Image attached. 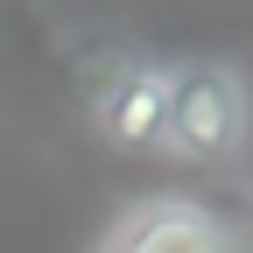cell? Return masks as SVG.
Instances as JSON below:
<instances>
[{"mask_svg": "<svg viewBox=\"0 0 253 253\" xmlns=\"http://www.w3.org/2000/svg\"><path fill=\"white\" fill-rule=\"evenodd\" d=\"M246 134V91L232 71L197 63V71L169 78V148H183L190 162H218Z\"/></svg>", "mask_w": 253, "mask_h": 253, "instance_id": "cell-1", "label": "cell"}, {"mask_svg": "<svg viewBox=\"0 0 253 253\" xmlns=\"http://www.w3.org/2000/svg\"><path fill=\"white\" fill-rule=\"evenodd\" d=\"M99 126H106L120 148L169 141V71L126 63L120 78H106V91H99Z\"/></svg>", "mask_w": 253, "mask_h": 253, "instance_id": "cell-2", "label": "cell"}, {"mask_svg": "<svg viewBox=\"0 0 253 253\" xmlns=\"http://www.w3.org/2000/svg\"><path fill=\"white\" fill-rule=\"evenodd\" d=\"M120 253H232V246L218 239V225H204L197 211L169 204V211L141 218V225L126 232V246H120Z\"/></svg>", "mask_w": 253, "mask_h": 253, "instance_id": "cell-3", "label": "cell"}]
</instances>
